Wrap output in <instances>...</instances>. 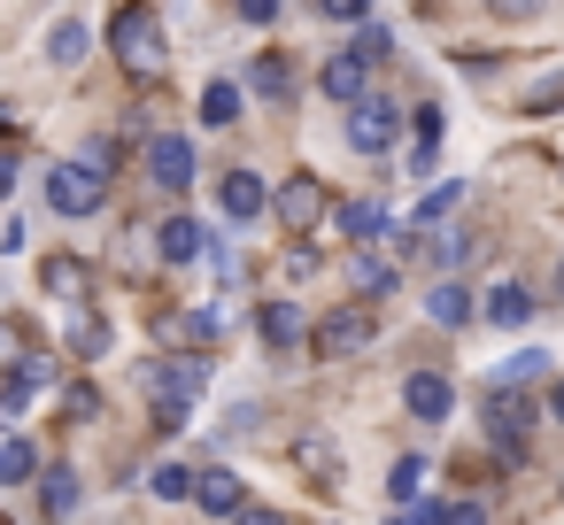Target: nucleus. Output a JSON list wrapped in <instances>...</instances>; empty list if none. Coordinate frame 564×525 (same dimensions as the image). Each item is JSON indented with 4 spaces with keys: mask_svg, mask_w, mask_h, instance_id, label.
Returning a JSON list of instances; mask_svg holds the SVG:
<instances>
[{
    "mask_svg": "<svg viewBox=\"0 0 564 525\" xmlns=\"http://www.w3.org/2000/svg\"><path fill=\"white\" fill-rule=\"evenodd\" d=\"M32 471H40V456H32V440H17V433H9V440H0V486H24Z\"/></svg>",
    "mask_w": 564,
    "mask_h": 525,
    "instance_id": "obj_25",
    "label": "nucleus"
},
{
    "mask_svg": "<svg viewBox=\"0 0 564 525\" xmlns=\"http://www.w3.org/2000/svg\"><path fill=\"white\" fill-rule=\"evenodd\" d=\"M148 386H155V394H202V386H209V356H171V363L148 371Z\"/></svg>",
    "mask_w": 564,
    "mask_h": 525,
    "instance_id": "obj_12",
    "label": "nucleus"
},
{
    "mask_svg": "<svg viewBox=\"0 0 564 525\" xmlns=\"http://www.w3.org/2000/svg\"><path fill=\"white\" fill-rule=\"evenodd\" d=\"M402 402H410V417H417V425H441V417L456 409V386H448L441 371H410V386H402Z\"/></svg>",
    "mask_w": 564,
    "mask_h": 525,
    "instance_id": "obj_9",
    "label": "nucleus"
},
{
    "mask_svg": "<svg viewBox=\"0 0 564 525\" xmlns=\"http://www.w3.org/2000/svg\"><path fill=\"white\" fill-rule=\"evenodd\" d=\"M294 463H302L317 486H333V479H340V448H333L325 433H294Z\"/></svg>",
    "mask_w": 564,
    "mask_h": 525,
    "instance_id": "obj_14",
    "label": "nucleus"
},
{
    "mask_svg": "<svg viewBox=\"0 0 564 525\" xmlns=\"http://www.w3.org/2000/svg\"><path fill=\"white\" fill-rule=\"evenodd\" d=\"M549 417H556V425H564V379H556V394H549Z\"/></svg>",
    "mask_w": 564,
    "mask_h": 525,
    "instance_id": "obj_41",
    "label": "nucleus"
},
{
    "mask_svg": "<svg viewBox=\"0 0 564 525\" xmlns=\"http://www.w3.org/2000/svg\"><path fill=\"white\" fill-rule=\"evenodd\" d=\"M356 47H364V55H371V63H387V55H394V40H387V32H379V24H364V32H356Z\"/></svg>",
    "mask_w": 564,
    "mask_h": 525,
    "instance_id": "obj_36",
    "label": "nucleus"
},
{
    "mask_svg": "<svg viewBox=\"0 0 564 525\" xmlns=\"http://www.w3.org/2000/svg\"><path fill=\"white\" fill-rule=\"evenodd\" d=\"M487 9H495V17H510V24H518V17H533V9H541V0H487Z\"/></svg>",
    "mask_w": 564,
    "mask_h": 525,
    "instance_id": "obj_39",
    "label": "nucleus"
},
{
    "mask_svg": "<svg viewBox=\"0 0 564 525\" xmlns=\"http://www.w3.org/2000/svg\"><path fill=\"white\" fill-rule=\"evenodd\" d=\"M394 286V263H379V255H356V294H387Z\"/></svg>",
    "mask_w": 564,
    "mask_h": 525,
    "instance_id": "obj_31",
    "label": "nucleus"
},
{
    "mask_svg": "<svg viewBox=\"0 0 564 525\" xmlns=\"http://www.w3.org/2000/svg\"><path fill=\"white\" fill-rule=\"evenodd\" d=\"M525 433H533V409H525L510 386H495V394H487V440H495V456L518 463V456H525Z\"/></svg>",
    "mask_w": 564,
    "mask_h": 525,
    "instance_id": "obj_5",
    "label": "nucleus"
},
{
    "mask_svg": "<svg viewBox=\"0 0 564 525\" xmlns=\"http://www.w3.org/2000/svg\"><path fill=\"white\" fill-rule=\"evenodd\" d=\"M525 317H533V294H525L518 278H502V286L487 294V325H502V332H518Z\"/></svg>",
    "mask_w": 564,
    "mask_h": 525,
    "instance_id": "obj_16",
    "label": "nucleus"
},
{
    "mask_svg": "<svg viewBox=\"0 0 564 525\" xmlns=\"http://www.w3.org/2000/svg\"><path fill=\"white\" fill-rule=\"evenodd\" d=\"M70 348H78V356H109V325L78 309V317H70Z\"/></svg>",
    "mask_w": 564,
    "mask_h": 525,
    "instance_id": "obj_28",
    "label": "nucleus"
},
{
    "mask_svg": "<svg viewBox=\"0 0 564 525\" xmlns=\"http://www.w3.org/2000/svg\"><path fill=\"white\" fill-rule=\"evenodd\" d=\"M232 9H240V24H271V17H279V0H232Z\"/></svg>",
    "mask_w": 564,
    "mask_h": 525,
    "instance_id": "obj_37",
    "label": "nucleus"
},
{
    "mask_svg": "<svg viewBox=\"0 0 564 525\" xmlns=\"http://www.w3.org/2000/svg\"><path fill=\"white\" fill-rule=\"evenodd\" d=\"M232 117H240V86H232V78H217V86L202 94V124H232Z\"/></svg>",
    "mask_w": 564,
    "mask_h": 525,
    "instance_id": "obj_27",
    "label": "nucleus"
},
{
    "mask_svg": "<svg viewBox=\"0 0 564 525\" xmlns=\"http://www.w3.org/2000/svg\"><path fill=\"white\" fill-rule=\"evenodd\" d=\"M186 409L194 394H155V433H186Z\"/></svg>",
    "mask_w": 564,
    "mask_h": 525,
    "instance_id": "obj_32",
    "label": "nucleus"
},
{
    "mask_svg": "<svg viewBox=\"0 0 564 525\" xmlns=\"http://www.w3.org/2000/svg\"><path fill=\"white\" fill-rule=\"evenodd\" d=\"M541 371H549V356H541V348H518V356L495 371V386H525V379H541Z\"/></svg>",
    "mask_w": 564,
    "mask_h": 525,
    "instance_id": "obj_29",
    "label": "nucleus"
},
{
    "mask_svg": "<svg viewBox=\"0 0 564 525\" xmlns=\"http://www.w3.org/2000/svg\"><path fill=\"white\" fill-rule=\"evenodd\" d=\"M86 47H94V32H86L78 17H63V24H55V40H47V63H55V70H78V63H86Z\"/></svg>",
    "mask_w": 564,
    "mask_h": 525,
    "instance_id": "obj_17",
    "label": "nucleus"
},
{
    "mask_svg": "<svg viewBox=\"0 0 564 525\" xmlns=\"http://www.w3.org/2000/svg\"><path fill=\"white\" fill-rule=\"evenodd\" d=\"M155 248H163V263H194L209 240H202V225H194V217H171V225H155Z\"/></svg>",
    "mask_w": 564,
    "mask_h": 525,
    "instance_id": "obj_15",
    "label": "nucleus"
},
{
    "mask_svg": "<svg viewBox=\"0 0 564 525\" xmlns=\"http://www.w3.org/2000/svg\"><path fill=\"white\" fill-rule=\"evenodd\" d=\"M40 502H47V517H70V510H78V471L55 463V471L40 479Z\"/></svg>",
    "mask_w": 564,
    "mask_h": 525,
    "instance_id": "obj_22",
    "label": "nucleus"
},
{
    "mask_svg": "<svg viewBox=\"0 0 564 525\" xmlns=\"http://www.w3.org/2000/svg\"><path fill=\"white\" fill-rule=\"evenodd\" d=\"M17 379H24V386H47V379H55V363H40V356H24V363H17Z\"/></svg>",
    "mask_w": 564,
    "mask_h": 525,
    "instance_id": "obj_38",
    "label": "nucleus"
},
{
    "mask_svg": "<svg viewBox=\"0 0 564 525\" xmlns=\"http://www.w3.org/2000/svg\"><path fill=\"white\" fill-rule=\"evenodd\" d=\"M17 186V155H0V194H9Z\"/></svg>",
    "mask_w": 564,
    "mask_h": 525,
    "instance_id": "obj_40",
    "label": "nucleus"
},
{
    "mask_svg": "<svg viewBox=\"0 0 564 525\" xmlns=\"http://www.w3.org/2000/svg\"><path fill=\"white\" fill-rule=\"evenodd\" d=\"M86 286H94V271H86L78 255H47V294H63V302H86Z\"/></svg>",
    "mask_w": 564,
    "mask_h": 525,
    "instance_id": "obj_20",
    "label": "nucleus"
},
{
    "mask_svg": "<svg viewBox=\"0 0 564 525\" xmlns=\"http://www.w3.org/2000/svg\"><path fill=\"white\" fill-rule=\"evenodd\" d=\"M47 201H55L63 217H94V209L109 201V171L86 163V155H78V163H55V171H47Z\"/></svg>",
    "mask_w": 564,
    "mask_h": 525,
    "instance_id": "obj_2",
    "label": "nucleus"
},
{
    "mask_svg": "<svg viewBox=\"0 0 564 525\" xmlns=\"http://www.w3.org/2000/svg\"><path fill=\"white\" fill-rule=\"evenodd\" d=\"M425 309H433V325H471V286L441 278V286L425 294Z\"/></svg>",
    "mask_w": 564,
    "mask_h": 525,
    "instance_id": "obj_21",
    "label": "nucleus"
},
{
    "mask_svg": "<svg viewBox=\"0 0 564 525\" xmlns=\"http://www.w3.org/2000/svg\"><path fill=\"white\" fill-rule=\"evenodd\" d=\"M194 479H202V471H186V463H155V471H148V486H155L163 502H194Z\"/></svg>",
    "mask_w": 564,
    "mask_h": 525,
    "instance_id": "obj_26",
    "label": "nucleus"
},
{
    "mask_svg": "<svg viewBox=\"0 0 564 525\" xmlns=\"http://www.w3.org/2000/svg\"><path fill=\"white\" fill-rule=\"evenodd\" d=\"M425 479H433V463H425V456H402V463L387 471V494H394L402 510H417V502H425Z\"/></svg>",
    "mask_w": 564,
    "mask_h": 525,
    "instance_id": "obj_19",
    "label": "nucleus"
},
{
    "mask_svg": "<svg viewBox=\"0 0 564 525\" xmlns=\"http://www.w3.org/2000/svg\"><path fill=\"white\" fill-rule=\"evenodd\" d=\"M310 348L317 356H356V348H371V309H356V302H340L317 332H310Z\"/></svg>",
    "mask_w": 564,
    "mask_h": 525,
    "instance_id": "obj_6",
    "label": "nucleus"
},
{
    "mask_svg": "<svg viewBox=\"0 0 564 525\" xmlns=\"http://www.w3.org/2000/svg\"><path fill=\"white\" fill-rule=\"evenodd\" d=\"M317 9H325L333 24H364V17H371V0H317Z\"/></svg>",
    "mask_w": 564,
    "mask_h": 525,
    "instance_id": "obj_35",
    "label": "nucleus"
},
{
    "mask_svg": "<svg viewBox=\"0 0 564 525\" xmlns=\"http://www.w3.org/2000/svg\"><path fill=\"white\" fill-rule=\"evenodd\" d=\"M310 271H317V248H286L279 255V278H310Z\"/></svg>",
    "mask_w": 564,
    "mask_h": 525,
    "instance_id": "obj_33",
    "label": "nucleus"
},
{
    "mask_svg": "<svg viewBox=\"0 0 564 525\" xmlns=\"http://www.w3.org/2000/svg\"><path fill=\"white\" fill-rule=\"evenodd\" d=\"M248 86H256L263 101H294V63H286V55H256Z\"/></svg>",
    "mask_w": 564,
    "mask_h": 525,
    "instance_id": "obj_18",
    "label": "nucleus"
},
{
    "mask_svg": "<svg viewBox=\"0 0 564 525\" xmlns=\"http://www.w3.org/2000/svg\"><path fill=\"white\" fill-rule=\"evenodd\" d=\"M109 47H117V63L132 70V78H163V24H155V9L148 0H132V9H117L109 17Z\"/></svg>",
    "mask_w": 564,
    "mask_h": 525,
    "instance_id": "obj_1",
    "label": "nucleus"
},
{
    "mask_svg": "<svg viewBox=\"0 0 564 525\" xmlns=\"http://www.w3.org/2000/svg\"><path fill=\"white\" fill-rule=\"evenodd\" d=\"M456 201H464V186H456V178H448V186H433V194L417 201V232H425V225H441V217H448Z\"/></svg>",
    "mask_w": 564,
    "mask_h": 525,
    "instance_id": "obj_30",
    "label": "nucleus"
},
{
    "mask_svg": "<svg viewBox=\"0 0 564 525\" xmlns=\"http://www.w3.org/2000/svg\"><path fill=\"white\" fill-rule=\"evenodd\" d=\"M148 178H155V186H171V194H178V186H194V147H186L178 132L148 140Z\"/></svg>",
    "mask_w": 564,
    "mask_h": 525,
    "instance_id": "obj_8",
    "label": "nucleus"
},
{
    "mask_svg": "<svg viewBox=\"0 0 564 525\" xmlns=\"http://www.w3.org/2000/svg\"><path fill=\"white\" fill-rule=\"evenodd\" d=\"M364 86H371V55H364V47H340V55L325 63V94L348 109V101H364Z\"/></svg>",
    "mask_w": 564,
    "mask_h": 525,
    "instance_id": "obj_10",
    "label": "nucleus"
},
{
    "mask_svg": "<svg viewBox=\"0 0 564 525\" xmlns=\"http://www.w3.org/2000/svg\"><path fill=\"white\" fill-rule=\"evenodd\" d=\"M9 124H17V109H9V101H0V132H9Z\"/></svg>",
    "mask_w": 564,
    "mask_h": 525,
    "instance_id": "obj_42",
    "label": "nucleus"
},
{
    "mask_svg": "<svg viewBox=\"0 0 564 525\" xmlns=\"http://www.w3.org/2000/svg\"><path fill=\"white\" fill-rule=\"evenodd\" d=\"M194 502H202L209 517H232V510H248V486H240L232 471H202V479H194Z\"/></svg>",
    "mask_w": 564,
    "mask_h": 525,
    "instance_id": "obj_13",
    "label": "nucleus"
},
{
    "mask_svg": "<svg viewBox=\"0 0 564 525\" xmlns=\"http://www.w3.org/2000/svg\"><path fill=\"white\" fill-rule=\"evenodd\" d=\"M217 201H225V217H232V225H248V217H263V209H271V194H263V178H256V171H232V178L217 186Z\"/></svg>",
    "mask_w": 564,
    "mask_h": 525,
    "instance_id": "obj_11",
    "label": "nucleus"
},
{
    "mask_svg": "<svg viewBox=\"0 0 564 525\" xmlns=\"http://www.w3.org/2000/svg\"><path fill=\"white\" fill-rule=\"evenodd\" d=\"M340 232H348V240H387V209H379V201H348V209H340Z\"/></svg>",
    "mask_w": 564,
    "mask_h": 525,
    "instance_id": "obj_23",
    "label": "nucleus"
},
{
    "mask_svg": "<svg viewBox=\"0 0 564 525\" xmlns=\"http://www.w3.org/2000/svg\"><path fill=\"white\" fill-rule=\"evenodd\" d=\"M394 140H402V109H394V101H379V94L348 101V147H356V155H387Z\"/></svg>",
    "mask_w": 564,
    "mask_h": 525,
    "instance_id": "obj_3",
    "label": "nucleus"
},
{
    "mask_svg": "<svg viewBox=\"0 0 564 525\" xmlns=\"http://www.w3.org/2000/svg\"><path fill=\"white\" fill-rule=\"evenodd\" d=\"M271 209H279L286 232H317V225H325V186H317V171H294V178L271 194Z\"/></svg>",
    "mask_w": 564,
    "mask_h": 525,
    "instance_id": "obj_4",
    "label": "nucleus"
},
{
    "mask_svg": "<svg viewBox=\"0 0 564 525\" xmlns=\"http://www.w3.org/2000/svg\"><path fill=\"white\" fill-rule=\"evenodd\" d=\"M525 109H533V117H549V109H564V70H556L549 86H533V101H525Z\"/></svg>",
    "mask_w": 564,
    "mask_h": 525,
    "instance_id": "obj_34",
    "label": "nucleus"
},
{
    "mask_svg": "<svg viewBox=\"0 0 564 525\" xmlns=\"http://www.w3.org/2000/svg\"><path fill=\"white\" fill-rule=\"evenodd\" d=\"M163 332H178V340H194V348H209V340L225 332V317H217V309H186V317H163Z\"/></svg>",
    "mask_w": 564,
    "mask_h": 525,
    "instance_id": "obj_24",
    "label": "nucleus"
},
{
    "mask_svg": "<svg viewBox=\"0 0 564 525\" xmlns=\"http://www.w3.org/2000/svg\"><path fill=\"white\" fill-rule=\"evenodd\" d=\"M256 332H263V348H271V356H294V348H310V317H302L294 302H263Z\"/></svg>",
    "mask_w": 564,
    "mask_h": 525,
    "instance_id": "obj_7",
    "label": "nucleus"
}]
</instances>
